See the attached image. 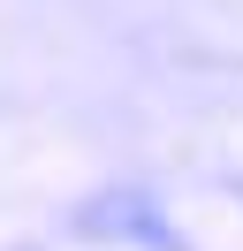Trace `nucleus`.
Masks as SVG:
<instances>
[{"label": "nucleus", "mask_w": 243, "mask_h": 251, "mask_svg": "<svg viewBox=\"0 0 243 251\" xmlns=\"http://www.w3.org/2000/svg\"><path fill=\"white\" fill-rule=\"evenodd\" d=\"M84 221H91V228H106V236H129V244H152V251H182V244H175V228H167V221L152 213L145 198H99Z\"/></svg>", "instance_id": "1"}, {"label": "nucleus", "mask_w": 243, "mask_h": 251, "mask_svg": "<svg viewBox=\"0 0 243 251\" xmlns=\"http://www.w3.org/2000/svg\"><path fill=\"white\" fill-rule=\"evenodd\" d=\"M236 198H243V183H236Z\"/></svg>", "instance_id": "2"}]
</instances>
